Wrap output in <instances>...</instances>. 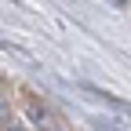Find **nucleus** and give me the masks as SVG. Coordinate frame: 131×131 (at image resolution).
I'll list each match as a JSON object with an SVG mask.
<instances>
[{"instance_id": "7ed1b4c3", "label": "nucleus", "mask_w": 131, "mask_h": 131, "mask_svg": "<svg viewBox=\"0 0 131 131\" xmlns=\"http://www.w3.org/2000/svg\"><path fill=\"white\" fill-rule=\"evenodd\" d=\"M7 124H11V109L0 102V127H7Z\"/></svg>"}, {"instance_id": "f03ea898", "label": "nucleus", "mask_w": 131, "mask_h": 131, "mask_svg": "<svg viewBox=\"0 0 131 131\" xmlns=\"http://www.w3.org/2000/svg\"><path fill=\"white\" fill-rule=\"evenodd\" d=\"M88 98H95V102H102V106H109V109H120V113H131V106L124 102V98H113V95H106V91H98V88H91V84H84L80 88Z\"/></svg>"}, {"instance_id": "20e7f679", "label": "nucleus", "mask_w": 131, "mask_h": 131, "mask_svg": "<svg viewBox=\"0 0 131 131\" xmlns=\"http://www.w3.org/2000/svg\"><path fill=\"white\" fill-rule=\"evenodd\" d=\"M4 131H26V127H22V124H15V120H11V124H7Z\"/></svg>"}, {"instance_id": "f257e3e1", "label": "nucleus", "mask_w": 131, "mask_h": 131, "mask_svg": "<svg viewBox=\"0 0 131 131\" xmlns=\"http://www.w3.org/2000/svg\"><path fill=\"white\" fill-rule=\"evenodd\" d=\"M29 113H33V124H37L40 131H62L58 117H55V113L47 109V106H37V102H33V98H29Z\"/></svg>"}]
</instances>
